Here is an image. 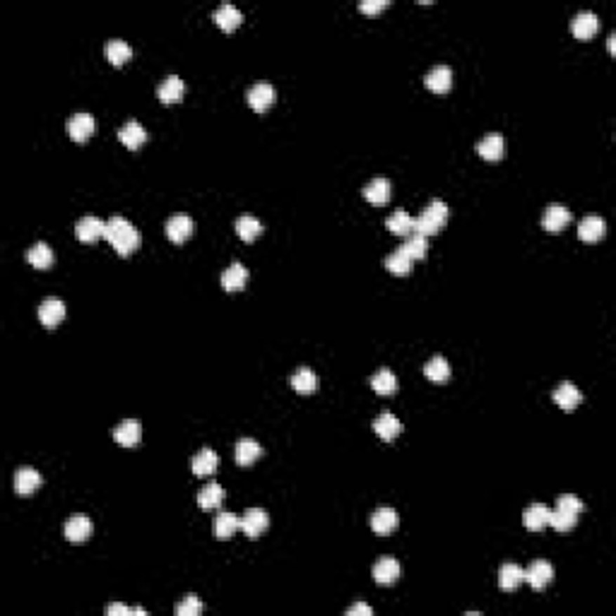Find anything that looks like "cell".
<instances>
[{
  "mask_svg": "<svg viewBox=\"0 0 616 616\" xmlns=\"http://www.w3.org/2000/svg\"><path fill=\"white\" fill-rule=\"evenodd\" d=\"M260 455H263V448H260L258 440L241 438L239 443H236V462H239L241 467H251Z\"/></svg>",
  "mask_w": 616,
  "mask_h": 616,
  "instance_id": "30",
  "label": "cell"
},
{
  "mask_svg": "<svg viewBox=\"0 0 616 616\" xmlns=\"http://www.w3.org/2000/svg\"><path fill=\"white\" fill-rule=\"evenodd\" d=\"M219 467V457L214 450L210 448H202L193 460H190V470H193L195 477H212Z\"/></svg>",
  "mask_w": 616,
  "mask_h": 616,
  "instance_id": "17",
  "label": "cell"
},
{
  "mask_svg": "<svg viewBox=\"0 0 616 616\" xmlns=\"http://www.w3.org/2000/svg\"><path fill=\"white\" fill-rule=\"evenodd\" d=\"M553 402L561 407L563 412H573L575 407L583 402V393L573 386V383H561L553 390Z\"/></svg>",
  "mask_w": 616,
  "mask_h": 616,
  "instance_id": "19",
  "label": "cell"
},
{
  "mask_svg": "<svg viewBox=\"0 0 616 616\" xmlns=\"http://www.w3.org/2000/svg\"><path fill=\"white\" fill-rule=\"evenodd\" d=\"M448 222V205L443 200H433L419 217H414V231L421 236H436Z\"/></svg>",
  "mask_w": 616,
  "mask_h": 616,
  "instance_id": "3",
  "label": "cell"
},
{
  "mask_svg": "<svg viewBox=\"0 0 616 616\" xmlns=\"http://www.w3.org/2000/svg\"><path fill=\"white\" fill-rule=\"evenodd\" d=\"M549 516H551V511L544 506V503H532V506L525 511L523 525L530 530V532H539V530H544L546 525H549Z\"/></svg>",
  "mask_w": 616,
  "mask_h": 616,
  "instance_id": "21",
  "label": "cell"
},
{
  "mask_svg": "<svg viewBox=\"0 0 616 616\" xmlns=\"http://www.w3.org/2000/svg\"><path fill=\"white\" fill-rule=\"evenodd\" d=\"M27 263L37 270H46L53 265V251H51L48 244H34L30 251H27Z\"/></svg>",
  "mask_w": 616,
  "mask_h": 616,
  "instance_id": "36",
  "label": "cell"
},
{
  "mask_svg": "<svg viewBox=\"0 0 616 616\" xmlns=\"http://www.w3.org/2000/svg\"><path fill=\"white\" fill-rule=\"evenodd\" d=\"M236 234H239L241 241L251 244V241H256L263 234V224L256 217H239L236 219Z\"/></svg>",
  "mask_w": 616,
  "mask_h": 616,
  "instance_id": "40",
  "label": "cell"
},
{
  "mask_svg": "<svg viewBox=\"0 0 616 616\" xmlns=\"http://www.w3.org/2000/svg\"><path fill=\"white\" fill-rule=\"evenodd\" d=\"M424 84H426L433 94H448L450 87H453V70H450L448 65H436L424 77Z\"/></svg>",
  "mask_w": 616,
  "mask_h": 616,
  "instance_id": "10",
  "label": "cell"
},
{
  "mask_svg": "<svg viewBox=\"0 0 616 616\" xmlns=\"http://www.w3.org/2000/svg\"><path fill=\"white\" fill-rule=\"evenodd\" d=\"M92 520H89L87 516H72L70 520L65 523V537L70 542H75V544H82V542H87L89 537H92Z\"/></svg>",
  "mask_w": 616,
  "mask_h": 616,
  "instance_id": "15",
  "label": "cell"
},
{
  "mask_svg": "<svg viewBox=\"0 0 616 616\" xmlns=\"http://www.w3.org/2000/svg\"><path fill=\"white\" fill-rule=\"evenodd\" d=\"M224 501V489L219 487V484H205V487L200 489V494H197V506L202 508V511H212V508H219Z\"/></svg>",
  "mask_w": 616,
  "mask_h": 616,
  "instance_id": "34",
  "label": "cell"
},
{
  "mask_svg": "<svg viewBox=\"0 0 616 616\" xmlns=\"http://www.w3.org/2000/svg\"><path fill=\"white\" fill-rule=\"evenodd\" d=\"M568 222H570V212L568 207L563 205H549L544 217H542V227L549 231V234H558L563 227H568Z\"/></svg>",
  "mask_w": 616,
  "mask_h": 616,
  "instance_id": "18",
  "label": "cell"
},
{
  "mask_svg": "<svg viewBox=\"0 0 616 616\" xmlns=\"http://www.w3.org/2000/svg\"><path fill=\"white\" fill-rule=\"evenodd\" d=\"M388 231L395 236H400V239H407V236L414 231V217H409L405 210H395L393 214L388 217Z\"/></svg>",
  "mask_w": 616,
  "mask_h": 616,
  "instance_id": "29",
  "label": "cell"
},
{
  "mask_svg": "<svg viewBox=\"0 0 616 616\" xmlns=\"http://www.w3.org/2000/svg\"><path fill=\"white\" fill-rule=\"evenodd\" d=\"M424 376H426L428 381H433V383H445L450 378L448 361H445L443 357H433L426 366H424Z\"/></svg>",
  "mask_w": 616,
  "mask_h": 616,
  "instance_id": "42",
  "label": "cell"
},
{
  "mask_svg": "<svg viewBox=\"0 0 616 616\" xmlns=\"http://www.w3.org/2000/svg\"><path fill=\"white\" fill-rule=\"evenodd\" d=\"M373 431H376L383 440H393V438L400 436V431H402V424H400V419L395 414L383 412V414L373 421Z\"/></svg>",
  "mask_w": 616,
  "mask_h": 616,
  "instance_id": "27",
  "label": "cell"
},
{
  "mask_svg": "<svg viewBox=\"0 0 616 616\" xmlns=\"http://www.w3.org/2000/svg\"><path fill=\"white\" fill-rule=\"evenodd\" d=\"M398 523H400V518L393 508H378V511L371 516V530L381 537L393 535L395 530H398Z\"/></svg>",
  "mask_w": 616,
  "mask_h": 616,
  "instance_id": "13",
  "label": "cell"
},
{
  "mask_svg": "<svg viewBox=\"0 0 616 616\" xmlns=\"http://www.w3.org/2000/svg\"><path fill=\"white\" fill-rule=\"evenodd\" d=\"M291 388L296 390V393H301V395H310V393H315V388H318V376H315V373L310 371L308 366H301V369L294 371V376H291Z\"/></svg>",
  "mask_w": 616,
  "mask_h": 616,
  "instance_id": "31",
  "label": "cell"
},
{
  "mask_svg": "<svg viewBox=\"0 0 616 616\" xmlns=\"http://www.w3.org/2000/svg\"><path fill=\"white\" fill-rule=\"evenodd\" d=\"M94 130H97V123H94V118L89 114H75L67 121V135L75 143H87L94 135Z\"/></svg>",
  "mask_w": 616,
  "mask_h": 616,
  "instance_id": "9",
  "label": "cell"
},
{
  "mask_svg": "<svg viewBox=\"0 0 616 616\" xmlns=\"http://www.w3.org/2000/svg\"><path fill=\"white\" fill-rule=\"evenodd\" d=\"M551 578H553V568H551L549 561H544V558L532 561L523 570V583H530L535 590H544V587L551 583Z\"/></svg>",
  "mask_w": 616,
  "mask_h": 616,
  "instance_id": "4",
  "label": "cell"
},
{
  "mask_svg": "<svg viewBox=\"0 0 616 616\" xmlns=\"http://www.w3.org/2000/svg\"><path fill=\"white\" fill-rule=\"evenodd\" d=\"M583 501L573 494H563L556 499V511H551L549 516V525L556 532H568V530L575 527L578 523V516L583 513Z\"/></svg>",
  "mask_w": 616,
  "mask_h": 616,
  "instance_id": "2",
  "label": "cell"
},
{
  "mask_svg": "<svg viewBox=\"0 0 616 616\" xmlns=\"http://www.w3.org/2000/svg\"><path fill=\"white\" fill-rule=\"evenodd\" d=\"M104 229L106 222H101L99 217H82L75 227V234L82 244H94V241L104 239Z\"/></svg>",
  "mask_w": 616,
  "mask_h": 616,
  "instance_id": "12",
  "label": "cell"
},
{
  "mask_svg": "<svg viewBox=\"0 0 616 616\" xmlns=\"http://www.w3.org/2000/svg\"><path fill=\"white\" fill-rule=\"evenodd\" d=\"M104 239L116 248L118 256L126 258V256H130V253L138 251V246H140V231L135 229L126 217H111L109 222H106Z\"/></svg>",
  "mask_w": 616,
  "mask_h": 616,
  "instance_id": "1",
  "label": "cell"
},
{
  "mask_svg": "<svg viewBox=\"0 0 616 616\" xmlns=\"http://www.w3.org/2000/svg\"><path fill=\"white\" fill-rule=\"evenodd\" d=\"M268 527H270V518L263 508H248L244 518H241V530H244V535L251 537V539L260 537Z\"/></svg>",
  "mask_w": 616,
  "mask_h": 616,
  "instance_id": "6",
  "label": "cell"
},
{
  "mask_svg": "<svg viewBox=\"0 0 616 616\" xmlns=\"http://www.w3.org/2000/svg\"><path fill=\"white\" fill-rule=\"evenodd\" d=\"M63 318H65V303L58 301V299H46V301L39 306V320H41L44 327H55Z\"/></svg>",
  "mask_w": 616,
  "mask_h": 616,
  "instance_id": "24",
  "label": "cell"
},
{
  "mask_svg": "<svg viewBox=\"0 0 616 616\" xmlns=\"http://www.w3.org/2000/svg\"><path fill=\"white\" fill-rule=\"evenodd\" d=\"M614 39H616V37L612 34V37H609V53H614Z\"/></svg>",
  "mask_w": 616,
  "mask_h": 616,
  "instance_id": "47",
  "label": "cell"
},
{
  "mask_svg": "<svg viewBox=\"0 0 616 616\" xmlns=\"http://www.w3.org/2000/svg\"><path fill=\"white\" fill-rule=\"evenodd\" d=\"M183 92H185V84L176 75H169L166 80L157 87V97H159L162 104H178V101L183 99Z\"/></svg>",
  "mask_w": 616,
  "mask_h": 616,
  "instance_id": "20",
  "label": "cell"
},
{
  "mask_svg": "<svg viewBox=\"0 0 616 616\" xmlns=\"http://www.w3.org/2000/svg\"><path fill=\"white\" fill-rule=\"evenodd\" d=\"M503 152H506V143H503V135L499 133H489L487 138H482V143L477 145V155L487 162L503 159Z\"/></svg>",
  "mask_w": 616,
  "mask_h": 616,
  "instance_id": "16",
  "label": "cell"
},
{
  "mask_svg": "<svg viewBox=\"0 0 616 616\" xmlns=\"http://www.w3.org/2000/svg\"><path fill=\"white\" fill-rule=\"evenodd\" d=\"M118 140L128 147V150H140L147 143V130L140 126L138 121H128L126 126L118 130Z\"/></svg>",
  "mask_w": 616,
  "mask_h": 616,
  "instance_id": "22",
  "label": "cell"
},
{
  "mask_svg": "<svg viewBox=\"0 0 616 616\" xmlns=\"http://www.w3.org/2000/svg\"><path fill=\"white\" fill-rule=\"evenodd\" d=\"M106 58H109L111 65H123L133 58V48H130V44L121 41V39H111L106 44Z\"/></svg>",
  "mask_w": 616,
  "mask_h": 616,
  "instance_id": "39",
  "label": "cell"
},
{
  "mask_svg": "<svg viewBox=\"0 0 616 616\" xmlns=\"http://www.w3.org/2000/svg\"><path fill=\"white\" fill-rule=\"evenodd\" d=\"M212 20L217 22V27L222 32H234V30H239V25L244 22V15H241L239 8H234V5H229V3H224L222 8H219L217 13H214Z\"/></svg>",
  "mask_w": 616,
  "mask_h": 616,
  "instance_id": "25",
  "label": "cell"
},
{
  "mask_svg": "<svg viewBox=\"0 0 616 616\" xmlns=\"http://www.w3.org/2000/svg\"><path fill=\"white\" fill-rule=\"evenodd\" d=\"M386 270L393 275H398V277L409 275L412 273V258L407 256L402 248H395V251L386 258Z\"/></svg>",
  "mask_w": 616,
  "mask_h": 616,
  "instance_id": "37",
  "label": "cell"
},
{
  "mask_svg": "<svg viewBox=\"0 0 616 616\" xmlns=\"http://www.w3.org/2000/svg\"><path fill=\"white\" fill-rule=\"evenodd\" d=\"M106 614L109 616H128V614H133V609L126 607V604H121V602H116V604H109Z\"/></svg>",
  "mask_w": 616,
  "mask_h": 616,
  "instance_id": "46",
  "label": "cell"
},
{
  "mask_svg": "<svg viewBox=\"0 0 616 616\" xmlns=\"http://www.w3.org/2000/svg\"><path fill=\"white\" fill-rule=\"evenodd\" d=\"M39 487H41V474L37 470H32V467H20V470L15 472V491L20 496H30Z\"/></svg>",
  "mask_w": 616,
  "mask_h": 616,
  "instance_id": "23",
  "label": "cell"
},
{
  "mask_svg": "<svg viewBox=\"0 0 616 616\" xmlns=\"http://www.w3.org/2000/svg\"><path fill=\"white\" fill-rule=\"evenodd\" d=\"M193 231H195L193 219L185 217V214H176V217H171L166 222V239L171 244H185L193 236Z\"/></svg>",
  "mask_w": 616,
  "mask_h": 616,
  "instance_id": "7",
  "label": "cell"
},
{
  "mask_svg": "<svg viewBox=\"0 0 616 616\" xmlns=\"http://www.w3.org/2000/svg\"><path fill=\"white\" fill-rule=\"evenodd\" d=\"M520 583H523V568H520L518 563H503L501 570H499L501 590L513 592V590H518Z\"/></svg>",
  "mask_w": 616,
  "mask_h": 616,
  "instance_id": "35",
  "label": "cell"
},
{
  "mask_svg": "<svg viewBox=\"0 0 616 616\" xmlns=\"http://www.w3.org/2000/svg\"><path fill=\"white\" fill-rule=\"evenodd\" d=\"M248 282V270L241 263H231L227 270L222 273V287L227 291H239L244 289Z\"/></svg>",
  "mask_w": 616,
  "mask_h": 616,
  "instance_id": "28",
  "label": "cell"
},
{
  "mask_svg": "<svg viewBox=\"0 0 616 616\" xmlns=\"http://www.w3.org/2000/svg\"><path fill=\"white\" fill-rule=\"evenodd\" d=\"M246 99H248V106H251L256 114H265V111L275 104V87L268 82H258L246 92Z\"/></svg>",
  "mask_w": 616,
  "mask_h": 616,
  "instance_id": "5",
  "label": "cell"
},
{
  "mask_svg": "<svg viewBox=\"0 0 616 616\" xmlns=\"http://www.w3.org/2000/svg\"><path fill=\"white\" fill-rule=\"evenodd\" d=\"M400 578V563L393 556H381L373 566V580L378 585H393Z\"/></svg>",
  "mask_w": 616,
  "mask_h": 616,
  "instance_id": "14",
  "label": "cell"
},
{
  "mask_svg": "<svg viewBox=\"0 0 616 616\" xmlns=\"http://www.w3.org/2000/svg\"><path fill=\"white\" fill-rule=\"evenodd\" d=\"M178 616H200L202 612V602L197 595H185L183 600H181V604L176 607Z\"/></svg>",
  "mask_w": 616,
  "mask_h": 616,
  "instance_id": "43",
  "label": "cell"
},
{
  "mask_svg": "<svg viewBox=\"0 0 616 616\" xmlns=\"http://www.w3.org/2000/svg\"><path fill=\"white\" fill-rule=\"evenodd\" d=\"M400 248H402V251L412 260H424V258H426V253H428V239H426V236H421V234H417V231H412Z\"/></svg>",
  "mask_w": 616,
  "mask_h": 616,
  "instance_id": "38",
  "label": "cell"
},
{
  "mask_svg": "<svg viewBox=\"0 0 616 616\" xmlns=\"http://www.w3.org/2000/svg\"><path fill=\"white\" fill-rule=\"evenodd\" d=\"M371 614H373V609L366 602H357L354 607L347 609V616H371Z\"/></svg>",
  "mask_w": 616,
  "mask_h": 616,
  "instance_id": "45",
  "label": "cell"
},
{
  "mask_svg": "<svg viewBox=\"0 0 616 616\" xmlns=\"http://www.w3.org/2000/svg\"><path fill=\"white\" fill-rule=\"evenodd\" d=\"M388 0H366V3H361L359 5V10L364 15H378L381 13V10H386L388 8Z\"/></svg>",
  "mask_w": 616,
  "mask_h": 616,
  "instance_id": "44",
  "label": "cell"
},
{
  "mask_svg": "<svg viewBox=\"0 0 616 616\" xmlns=\"http://www.w3.org/2000/svg\"><path fill=\"white\" fill-rule=\"evenodd\" d=\"M239 530H241V518L234 516V513H219L217 520H214V535H217L219 539H231Z\"/></svg>",
  "mask_w": 616,
  "mask_h": 616,
  "instance_id": "33",
  "label": "cell"
},
{
  "mask_svg": "<svg viewBox=\"0 0 616 616\" xmlns=\"http://www.w3.org/2000/svg\"><path fill=\"white\" fill-rule=\"evenodd\" d=\"M371 388L378 395H393L398 390V378H395V373L390 369H381L371 378Z\"/></svg>",
  "mask_w": 616,
  "mask_h": 616,
  "instance_id": "41",
  "label": "cell"
},
{
  "mask_svg": "<svg viewBox=\"0 0 616 616\" xmlns=\"http://www.w3.org/2000/svg\"><path fill=\"white\" fill-rule=\"evenodd\" d=\"M604 234H607V224L602 217H585L578 227V236L585 244H597L600 239H604Z\"/></svg>",
  "mask_w": 616,
  "mask_h": 616,
  "instance_id": "26",
  "label": "cell"
},
{
  "mask_svg": "<svg viewBox=\"0 0 616 616\" xmlns=\"http://www.w3.org/2000/svg\"><path fill=\"white\" fill-rule=\"evenodd\" d=\"M570 32H573L575 39L587 41V39H592L600 32V17L595 13H578L573 17V22H570Z\"/></svg>",
  "mask_w": 616,
  "mask_h": 616,
  "instance_id": "8",
  "label": "cell"
},
{
  "mask_svg": "<svg viewBox=\"0 0 616 616\" xmlns=\"http://www.w3.org/2000/svg\"><path fill=\"white\" fill-rule=\"evenodd\" d=\"M364 197L371 205H386L390 200V181L388 178H373L369 185L364 188Z\"/></svg>",
  "mask_w": 616,
  "mask_h": 616,
  "instance_id": "32",
  "label": "cell"
},
{
  "mask_svg": "<svg viewBox=\"0 0 616 616\" xmlns=\"http://www.w3.org/2000/svg\"><path fill=\"white\" fill-rule=\"evenodd\" d=\"M114 438L121 448H135L143 438V426H140L138 419H126L118 424V428L114 431Z\"/></svg>",
  "mask_w": 616,
  "mask_h": 616,
  "instance_id": "11",
  "label": "cell"
}]
</instances>
